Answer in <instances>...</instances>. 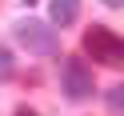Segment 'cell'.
<instances>
[{"label":"cell","instance_id":"6da1fadb","mask_svg":"<svg viewBox=\"0 0 124 116\" xmlns=\"http://www.w3.org/2000/svg\"><path fill=\"white\" fill-rule=\"evenodd\" d=\"M84 52H88L96 64L120 68L124 64V36H116L112 28H104V24H92L88 32H84Z\"/></svg>","mask_w":124,"mask_h":116},{"label":"cell","instance_id":"ba28073f","mask_svg":"<svg viewBox=\"0 0 124 116\" xmlns=\"http://www.w3.org/2000/svg\"><path fill=\"white\" fill-rule=\"evenodd\" d=\"M16 116H36V112H32V108H16Z\"/></svg>","mask_w":124,"mask_h":116},{"label":"cell","instance_id":"7a4b0ae2","mask_svg":"<svg viewBox=\"0 0 124 116\" xmlns=\"http://www.w3.org/2000/svg\"><path fill=\"white\" fill-rule=\"evenodd\" d=\"M16 40L24 44L28 52H36V56H56L60 52V36L52 24H44V20H16Z\"/></svg>","mask_w":124,"mask_h":116},{"label":"cell","instance_id":"5b68a950","mask_svg":"<svg viewBox=\"0 0 124 116\" xmlns=\"http://www.w3.org/2000/svg\"><path fill=\"white\" fill-rule=\"evenodd\" d=\"M104 104H108V112H112V116H124V84H116V88H108Z\"/></svg>","mask_w":124,"mask_h":116},{"label":"cell","instance_id":"52a82bcc","mask_svg":"<svg viewBox=\"0 0 124 116\" xmlns=\"http://www.w3.org/2000/svg\"><path fill=\"white\" fill-rule=\"evenodd\" d=\"M100 4H108V8H120V4H124V0H100Z\"/></svg>","mask_w":124,"mask_h":116},{"label":"cell","instance_id":"277c9868","mask_svg":"<svg viewBox=\"0 0 124 116\" xmlns=\"http://www.w3.org/2000/svg\"><path fill=\"white\" fill-rule=\"evenodd\" d=\"M48 16H52V24H60V28L76 24V16H80V0H52Z\"/></svg>","mask_w":124,"mask_h":116},{"label":"cell","instance_id":"8992f818","mask_svg":"<svg viewBox=\"0 0 124 116\" xmlns=\"http://www.w3.org/2000/svg\"><path fill=\"white\" fill-rule=\"evenodd\" d=\"M16 72V60H12V52L0 44V80H8V76Z\"/></svg>","mask_w":124,"mask_h":116},{"label":"cell","instance_id":"9c48e42d","mask_svg":"<svg viewBox=\"0 0 124 116\" xmlns=\"http://www.w3.org/2000/svg\"><path fill=\"white\" fill-rule=\"evenodd\" d=\"M28 4H32V0H28Z\"/></svg>","mask_w":124,"mask_h":116},{"label":"cell","instance_id":"3957f363","mask_svg":"<svg viewBox=\"0 0 124 116\" xmlns=\"http://www.w3.org/2000/svg\"><path fill=\"white\" fill-rule=\"evenodd\" d=\"M60 84H64L68 100H88L96 92V80H92V68L84 64L80 56H68L64 68H60Z\"/></svg>","mask_w":124,"mask_h":116}]
</instances>
